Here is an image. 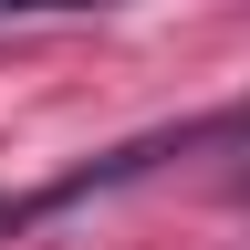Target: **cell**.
<instances>
[{"mask_svg":"<svg viewBox=\"0 0 250 250\" xmlns=\"http://www.w3.org/2000/svg\"><path fill=\"white\" fill-rule=\"evenodd\" d=\"M42 11H115V0H0V21H42Z\"/></svg>","mask_w":250,"mask_h":250,"instance_id":"1","label":"cell"}]
</instances>
